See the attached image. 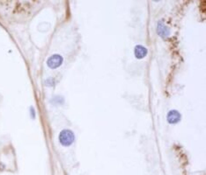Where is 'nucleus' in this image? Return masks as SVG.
<instances>
[{"label": "nucleus", "instance_id": "2", "mask_svg": "<svg viewBox=\"0 0 206 175\" xmlns=\"http://www.w3.org/2000/svg\"><path fill=\"white\" fill-rule=\"evenodd\" d=\"M63 57L59 54H53L52 56H50L48 61H47V65L49 68L55 69L57 68L58 67H60L63 63Z\"/></svg>", "mask_w": 206, "mask_h": 175}, {"label": "nucleus", "instance_id": "3", "mask_svg": "<svg viewBox=\"0 0 206 175\" xmlns=\"http://www.w3.org/2000/svg\"><path fill=\"white\" fill-rule=\"evenodd\" d=\"M157 32H158V33H159L162 38H166V37H168L169 34H170V29H169L162 21H159V22L158 23Z\"/></svg>", "mask_w": 206, "mask_h": 175}, {"label": "nucleus", "instance_id": "5", "mask_svg": "<svg viewBox=\"0 0 206 175\" xmlns=\"http://www.w3.org/2000/svg\"><path fill=\"white\" fill-rule=\"evenodd\" d=\"M147 54V49L141 45H138L135 47V55L138 59H142Z\"/></svg>", "mask_w": 206, "mask_h": 175}, {"label": "nucleus", "instance_id": "6", "mask_svg": "<svg viewBox=\"0 0 206 175\" xmlns=\"http://www.w3.org/2000/svg\"><path fill=\"white\" fill-rule=\"evenodd\" d=\"M30 109H31V114H32V117H33V118H35V109H34V108H33V107H32V108H31Z\"/></svg>", "mask_w": 206, "mask_h": 175}, {"label": "nucleus", "instance_id": "4", "mask_svg": "<svg viewBox=\"0 0 206 175\" xmlns=\"http://www.w3.org/2000/svg\"><path fill=\"white\" fill-rule=\"evenodd\" d=\"M181 120V114L177 110H170L167 114V121L169 123H176Z\"/></svg>", "mask_w": 206, "mask_h": 175}, {"label": "nucleus", "instance_id": "1", "mask_svg": "<svg viewBox=\"0 0 206 175\" xmlns=\"http://www.w3.org/2000/svg\"><path fill=\"white\" fill-rule=\"evenodd\" d=\"M75 139L74 133L70 130H63L59 134V141L62 145L69 146L71 145Z\"/></svg>", "mask_w": 206, "mask_h": 175}]
</instances>
